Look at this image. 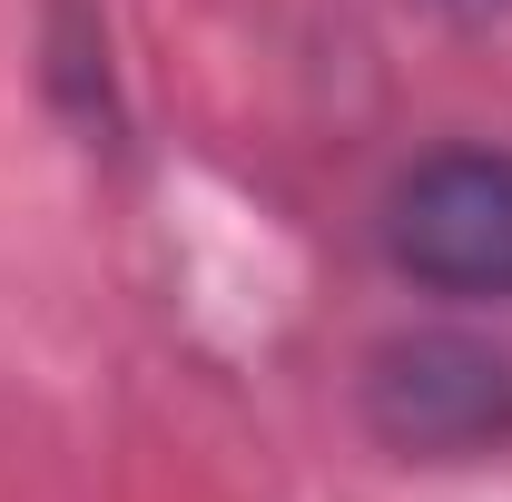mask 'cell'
Instances as JSON below:
<instances>
[{
    "instance_id": "obj_1",
    "label": "cell",
    "mask_w": 512,
    "mask_h": 502,
    "mask_svg": "<svg viewBox=\"0 0 512 502\" xmlns=\"http://www.w3.org/2000/svg\"><path fill=\"white\" fill-rule=\"evenodd\" d=\"M355 424L394 463H493L512 453V345L473 325H394L355 365Z\"/></svg>"
},
{
    "instance_id": "obj_2",
    "label": "cell",
    "mask_w": 512,
    "mask_h": 502,
    "mask_svg": "<svg viewBox=\"0 0 512 502\" xmlns=\"http://www.w3.org/2000/svg\"><path fill=\"white\" fill-rule=\"evenodd\" d=\"M375 247L424 296L512 306V148L444 138L414 168H394V188L375 207Z\"/></svg>"
},
{
    "instance_id": "obj_3",
    "label": "cell",
    "mask_w": 512,
    "mask_h": 502,
    "mask_svg": "<svg viewBox=\"0 0 512 502\" xmlns=\"http://www.w3.org/2000/svg\"><path fill=\"white\" fill-rule=\"evenodd\" d=\"M40 79H50V99H60L69 119L89 128V148H119V69H109V30H99V10L89 0H50V20H40Z\"/></svg>"
}]
</instances>
